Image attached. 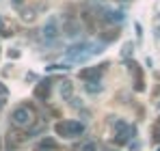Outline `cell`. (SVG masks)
<instances>
[{
	"mask_svg": "<svg viewBox=\"0 0 160 151\" xmlns=\"http://www.w3.org/2000/svg\"><path fill=\"white\" fill-rule=\"evenodd\" d=\"M11 119H13V123L20 127H26L32 123V119H35V110L28 106V104H22V106H18L15 110H13V114H11Z\"/></svg>",
	"mask_w": 160,
	"mask_h": 151,
	"instance_id": "obj_1",
	"label": "cell"
},
{
	"mask_svg": "<svg viewBox=\"0 0 160 151\" xmlns=\"http://www.w3.org/2000/svg\"><path fill=\"white\" fill-rule=\"evenodd\" d=\"M134 134H136V129H134L132 125H128V123H123V121H117V123H115V143H117V145L130 143V138H134Z\"/></svg>",
	"mask_w": 160,
	"mask_h": 151,
	"instance_id": "obj_2",
	"label": "cell"
},
{
	"mask_svg": "<svg viewBox=\"0 0 160 151\" xmlns=\"http://www.w3.org/2000/svg\"><path fill=\"white\" fill-rule=\"evenodd\" d=\"M104 67L108 65H98V67H89V69H82L80 71V78L87 80V82H93V80H100L102 74H104Z\"/></svg>",
	"mask_w": 160,
	"mask_h": 151,
	"instance_id": "obj_3",
	"label": "cell"
},
{
	"mask_svg": "<svg viewBox=\"0 0 160 151\" xmlns=\"http://www.w3.org/2000/svg\"><path fill=\"white\" fill-rule=\"evenodd\" d=\"M50 80H41L37 86H35V97L39 101H48L50 100Z\"/></svg>",
	"mask_w": 160,
	"mask_h": 151,
	"instance_id": "obj_4",
	"label": "cell"
},
{
	"mask_svg": "<svg viewBox=\"0 0 160 151\" xmlns=\"http://www.w3.org/2000/svg\"><path fill=\"white\" fill-rule=\"evenodd\" d=\"M43 37H46L48 41H52V39L58 37V24H56L54 20H50V22L46 24V28H43Z\"/></svg>",
	"mask_w": 160,
	"mask_h": 151,
	"instance_id": "obj_5",
	"label": "cell"
},
{
	"mask_svg": "<svg viewBox=\"0 0 160 151\" xmlns=\"http://www.w3.org/2000/svg\"><path fill=\"white\" fill-rule=\"evenodd\" d=\"M58 91H61V97H63V100H72V93H74V84H72V80H61Z\"/></svg>",
	"mask_w": 160,
	"mask_h": 151,
	"instance_id": "obj_6",
	"label": "cell"
},
{
	"mask_svg": "<svg viewBox=\"0 0 160 151\" xmlns=\"http://www.w3.org/2000/svg\"><path fill=\"white\" fill-rule=\"evenodd\" d=\"M67 125H69V138L84 134V123H80V121H67Z\"/></svg>",
	"mask_w": 160,
	"mask_h": 151,
	"instance_id": "obj_7",
	"label": "cell"
},
{
	"mask_svg": "<svg viewBox=\"0 0 160 151\" xmlns=\"http://www.w3.org/2000/svg\"><path fill=\"white\" fill-rule=\"evenodd\" d=\"M123 20H126V15L121 11H108V13H104V22H108V24H119Z\"/></svg>",
	"mask_w": 160,
	"mask_h": 151,
	"instance_id": "obj_8",
	"label": "cell"
},
{
	"mask_svg": "<svg viewBox=\"0 0 160 151\" xmlns=\"http://www.w3.org/2000/svg\"><path fill=\"white\" fill-rule=\"evenodd\" d=\"M35 151H56L54 138H43V140H39L37 147H35Z\"/></svg>",
	"mask_w": 160,
	"mask_h": 151,
	"instance_id": "obj_9",
	"label": "cell"
},
{
	"mask_svg": "<svg viewBox=\"0 0 160 151\" xmlns=\"http://www.w3.org/2000/svg\"><path fill=\"white\" fill-rule=\"evenodd\" d=\"M54 132H56L58 136H63V138H69V125H67V121H58V123L54 125Z\"/></svg>",
	"mask_w": 160,
	"mask_h": 151,
	"instance_id": "obj_10",
	"label": "cell"
},
{
	"mask_svg": "<svg viewBox=\"0 0 160 151\" xmlns=\"http://www.w3.org/2000/svg\"><path fill=\"white\" fill-rule=\"evenodd\" d=\"M35 15H37V9H35V7H26V9H22V20H24L26 24H30V22L35 20Z\"/></svg>",
	"mask_w": 160,
	"mask_h": 151,
	"instance_id": "obj_11",
	"label": "cell"
},
{
	"mask_svg": "<svg viewBox=\"0 0 160 151\" xmlns=\"http://www.w3.org/2000/svg\"><path fill=\"white\" fill-rule=\"evenodd\" d=\"M65 35H69V37H78V35H80L78 22H67V24H65Z\"/></svg>",
	"mask_w": 160,
	"mask_h": 151,
	"instance_id": "obj_12",
	"label": "cell"
},
{
	"mask_svg": "<svg viewBox=\"0 0 160 151\" xmlns=\"http://www.w3.org/2000/svg\"><path fill=\"white\" fill-rule=\"evenodd\" d=\"M84 91H87V93H100V91H102V82H100V80L87 82V84H84Z\"/></svg>",
	"mask_w": 160,
	"mask_h": 151,
	"instance_id": "obj_13",
	"label": "cell"
},
{
	"mask_svg": "<svg viewBox=\"0 0 160 151\" xmlns=\"http://www.w3.org/2000/svg\"><path fill=\"white\" fill-rule=\"evenodd\" d=\"M65 69H69V65H65V63H52L48 67V71H65Z\"/></svg>",
	"mask_w": 160,
	"mask_h": 151,
	"instance_id": "obj_14",
	"label": "cell"
},
{
	"mask_svg": "<svg viewBox=\"0 0 160 151\" xmlns=\"http://www.w3.org/2000/svg\"><path fill=\"white\" fill-rule=\"evenodd\" d=\"M80 151H98V145H95L93 140H89V143H84V145L80 147Z\"/></svg>",
	"mask_w": 160,
	"mask_h": 151,
	"instance_id": "obj_15",
	"label": "cell"
},
{
	"mask_svg": "<svg viewBox=\"0 0 160 151\" xmlns=\"http://www.w3.org/2000/svg\"><path fill=\"white\" fill-rule=\"evenodd\" d=\"M130 54H132V43H126L121 50V56H130Z\"/></svg>",
	"mask_w": 160,
	"mask_h": 151,
	"instance_id": "obj_16",
	"label": "cell"
},
{
	"mask_svg": "<svg viewBox=\"0 0 160 151\" xmlns=\"http://www.w3.org/2000/svg\"><path fill=\"white\" fill-rule=\"evenodd\" d=\"M7 54H9V58H18V56H20V52H18V50H9Z\"/></svg>",
	"mask_w": 160,
	"mask_h": 151,
	"instance_id": "obj_17",
	"label": "cell"
},
{
	"mask_svg": "<svg viewBox=\"0 0 160 151\" xmlns=\"http://www.w3.org/2000/svg\"><path fill=\"white\" fill-rule=\"evenodd\" d=\"M7 93H9V89H7V86H4V84H2V82H0V95H2V97H4V95H7Z\"/></svg>",
	"mask_w": 160,
	"mask_h": 151,
	"instance_id": "obj_18",
	"label": "cell"
},
{
	"mask_svg": "<svg viewBox=\"0 0 160 151\" xmlns=\"http://www.w3.org/2000/svg\"><path fill=\"white\" fill-rule=\"evenodd\" d=\"M11 2H13V7H18V4H22L24 0H11Z\"/></svg>",
	"mask_w": 160,
	"mask_h": 151,
	"instance_id": "obj_19",
	"label": "cell"
},
{
	"mask_svg": "<svg viewBox=\"0 0 160 151\" xmlns=\"http://www.w3.org/2000/svg\"><path fill=\"white\" fill-rule=\"evenodd\" d=\"M2 26H4V22H2V17H0V30H2Z\"/></svg>",
	"mask_w": 160,
	"mask_h": 151,
	"instance_id": "obj_20",
	"label": "cell"
},
{
	"mask_svg": "<svg viewBox=\"0 0 160 151\" xmlns=\"http://www.w3.org/2000/svg\"><path fill=\"white\" fill-rule=\"evenodd\" d=\"M2 104H4V101H2V97H0V106H2Z\"/></svg>",
	"mask_w": 160,
	"mask_h": 151,
	"instance_id": "obj_21",
	"label": "cell"
},
{
	"mask_svg": "<svg viewBox=\"0 0 160 151\" xmlns=\"http://www.w3.org/2000/svg\"><path fill=\"white\" fill-rule=\"evenodd\" d=\"M158 138H160V136H158Z\"/></svg>",
	"mask_w": 160,
	"mask_h": 151,
	"instance_id": "obj_22",
	"label": "cell"
}]
</instances>
